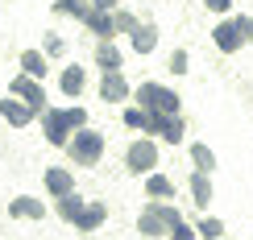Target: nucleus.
<instances>
[{"instance_id":"nucleus-1","label":"nucleus","mask_w":253,"mask_h":240,"mask_svg":"<svg viewBox=\"0 0 253 240\" xmlns=\"http://www.w3.org/2000/svg\"><path fill=\"white\" fill-rule=\"evenodd\" d=\"M83 124H87V108H83V103L46 108L42 112V137H46V145H54V149H67V141L75 137Z\"/></svg>"},{"instance_id":"nucleus-2","label":"nucleus","mask_w":253,"mask_h":240,"mask_svg":"<svg viewBox=\"0 0 253 240\" xmlns=\"http://www.w3.org/2000/svg\"><path fill=\"white\" fill-rule=\"evenodd\" d=\"M104 149H108V137H104L100 129H91V124H83L75 137L67 141V158H71V166H79V170H96Z\"/></svg>"},{"instance_id":"nucleus-3","label":"nucleus","mask_w":253,"mask_h":240,"mask_svg":"<svg viewBox=\"0 0 253 240\" xmlns=\"http://www.w3.org/2000/svg\"><path fill=\"white\" fill-rule=\"evenodd\" d=\"M183 220V211H178L174 203H158V199H150L141 207V215H137V232L141 236H170V228Z\"/></svg>"},{"instance_id":"nucleus-4","label":"nucleus","mask_w":253,"mask_h":240,"mask_svg":"<svg viewBox=\"0 0 253 240\" xmlns=\"http://www.w3.org/2000/svg\"><path fill=\"white\" fill-rule=\"evenodd\" d=\"M133 96H137V103H141L145 112H166V116H178V112H183V96H178L174 87H166V83L145 79Z\"/></svg>"},{"instance_id":"nucleus-5","label":"nucleus","mask_w":253,"mask_h":240,"mask_svg":"<svg viewBox=\"0 0 253 240\" xmlns=\"http://www.w3.org/2000/svg\"><path fill=\"white\" fill-rule=\"evenodd\" d=\"M125 170L137 174V178L158 170V141L150 137V133H141V137L129 141V149H125Z\"/></svg>"},{"instance_id":"nucleus-6","label":"nucleus","mask_w":253,"mask_h":240,"mask_svg":"<svg viewBox=\"0 0 253 240\" xmlns=\"http://www.w3.org/2000/svg\"><path fill=\"white\" fill-rule=\"evenodd\" d=\"M141 133H150V137H162L166 145H178L187 137V124L183 116H166V112H145V129Z\"/></svg>"},{"instance_id":"nucleus-7","label":"nucleus","mask_w":253,"mask_h":240,"mask_svg":"<svg viewBox=\"0 0 253 240\" xmlns=\"http://www.w3.org/2000/svg\"><path fill=\"white\" fill-rule=\"evenodd\" d=\"M38 116H42V112L34 108V103H25L21 96H4V100H0V120H4L8 129H29Z\"/></svg>"},{"instance_id":"nucleus-8","label":"nucleus","mask_w":253,"mask_h":240,"mask_svg":"<svg viewBox=\"0 0 253 240\" xmlns=\"http://www.w3.org/2000/svg\"><path fill=\"white\" fill-rule=\"evenodd\" d=\"M8 96H21L25 103H34L38 112H46V108H50V100H46V87H42V79H34V75H25V70H21V75H13V79H8Z\"/></svg>"},{"instance_id":"nucleus-9","label":"nucleus","mask_w":253,"mask_h":240,"mask_svg":"<svg viewBox=\"0 0 253 240\" xmlns=\"http://www.w3.org/2000/svg\"><path fill=\"white\" fill-rule=\"evenodd\" d=\"M208 37H212V46L220 50V54H237L241 46H249L245 34L237 29V21H233V17H220L216 25H212V34H208Z\"/></svg>"},{"instance_id":"nucleus-10","label":"nucleus","mask_w":253,"mask_h":240,"mask_svg":"<svg viewBox=\"0 0 253 240\" xmlns=\"http://www.w3.org/2000/svg\"><path fill=\"white\" fill-rule=\"evenodd\" d=\"M42 186H46L50 199H62V195L79 191L75 186V170H67V166H46V170H42Z\"/></svg>"},{"instance_id":"nucleus-11","label":"nucleus","mask_w":253,"mask_h":240,"mask_svg":"<svg viewBox=\"0 0 253 240\" xmlns=\"http://www.w3.org/2000/svg\"><path fill=\"white\" fill-rule=\"evenodd\" d=\"M100 100L104 103H125V100H129L133 96V87H129V79H125L121 75V70H104V75H100Z\"/></svg>"},{"instance_id":"nucleus-12","label":"nucleus","mask_w":253,"mask_h":240,"mask_svg":"<svg viewBox=\"0 0 253 240\" xmlns=\"http://www.w3.org/2000/svg\"><path fill=\"white\" fill-rule=\"evenodd\" d=\"M104 220H108V203H104V199H87V203H83V211H79V220L71 224V228L83 232V236H91V232H100V228H104Z\"/></svg>"},{"instance_id":"nucleus-13","label":"nucleus","mask_w":253,"mask_h":240,"mask_svg":"<svg viewBox=\"0 0 253 240\" xmlns=\"http://www.w3.org/2000/svg\"><path fill=\"white\" fill-rule=\"evenodd\" d=\"M50 207L38 199V195H17V199H8V220H46Z\"/></svg>"},{"instance_id":"nucleus-14","label":"nucleus","mask_w":253,"mask_h":240,"mask_svg":"<svg viewBox=\"0 0 253 240\" xmlns=\"http://www.w3.org/2000/svg\"><path fill=\"white\" fill-rule=\"evenodd\" d=\"M187 191H191V203L199 207V211H208L216 199V186H212V174L204 170H191V178H187Z\"/></svg>"},{"instance_id":"nucleus-15","label":"nucleus","mask_w":253,"mask_h":240,"mask_svg":"<svg viewBox=\"0 0 253 240\" xmlns=\"http://www.w3.org/2000/svg\"><path fill=\"white\" fill-rule=\"evenodd\" d=\"M87 34H96V37H117V17H112V8H96L91 4V13L79 21Z\"/></svg>"},{"instance_id":"nucleus-16","label":"nucleus","mask_w":253,"mask_h":240,"mask_svg":"<svg viewBox=\"0 0 253 240\" xmlns=\"http://www.w3.org/2000/svg\"><path fill=\"white\" fill-rule=\"evenodd\" d=\"M58 87H62V96H67V100H79L83 87H87V70H83L79 62H67V67L58 70Z\"/></svg>"},{"instance_id":"nucleus-17","label":"nucleus","mask_w":253,"mask_h":240,"mask_svg":"<svg viewBox=\"0 0 253 240\" xmlns=\"http://www.w3.org/2000/svg\"><path fill=\"white\" fill-rule=\"evenodd\" d=\"M129 46H133V54L150 58L154 50H158V25H154V21H141V25L129 34Z\"/></svg>"},{"instance_id":"nucleus-18","label":"nucleus","mask_w":253,"mask_h":240,"mask_svg":"<svg viewBox=\"0 0 253 240\" xmlns=\"http://www.w3.org/2000/svg\"><path fill=\"white\" fill-rule=\"evenodd\" d=\"M174 178L170 174H162V170H154V174H145V195L150 199H158V203H174Z\"/></svg>"},{"instance_id":"nucleus-19","label":"nucleus","mask_w":253,"mask_h":240,"mask_svg":"<svg viewBox=\"0 0 253 240\" xmlns=\"http://www.w3.org/2000/svg\"><path fill=\"white\" fill-rule=\"evenodd\" d=\"M21 70L46 83V75H50V54H46L42 46H34V50H21Z\"/></svg>"},{"instance_id":"nucleus-20","label":"nucleus","mask_w":253,"mask_h":240,"mask_svg":"<svg viewBox=\"0 0 253 240\" xmlns=\"http://www.w3.org/2000/svg\"><path fill=\"white\" fill-rule=\"evenodd\" d=\"M96 67L100 70H121L125 67V54H121V46L112 37H100L96 41Z\"/></svg>"},{"instance_id":"nucleus-21","label":"nucleus","mask_w":253,"mask_h":240,"mask_svg":"<svg viewBox=\"0 0 253 240\" xmlns=\"http://www.w3.org/2000/svg\"><path fill=\"white\" fill-rule=\"evenodd\" d=\"M187 158H191V170H204V174H216V153L208 141H191V149H187Z\"/></svg>"},{"instance_id":"nucleus-22","label":"nucleus","mask_w":253,"mask_h":240,"mask_svg":"<svg viewBox=\"0 0 253 240\" xmlns=\"http://www.w3.org/2000/svg\"><path fill=\"white\" fill-rule=\"evenodd\" d=\"M83 203H87V199H83L79 191H71V195H62V199H54V215L62 224H75L79 211H83Z\"/></svg>"},{"instance_id":"nucleus-23","label":"nucleus","mask_w":253,"mask_h":240,"mask_svg":"<svg viewBox=\"0 0 253 240\" xmlns=\"http://www.w3.org/2000/svg\"><path fill=\"white\" fill-rule=\"evenodd\" d=\"M54 17H75V21H83L91 13V0H54Z\"/></svg>"},{"instance_id":"nucleus-24","label":"nucleus","mask_w":253,"mask_h":240,"mask_svg":"<svg viewBox=\"0 0 253 240\" xmlns=\"http://www.w3.org/2000/svg\"><path fill=\"white\" fill-rule=\"evenodd\" d=\"M195 232H199V240H220V236H224V220H216V215H199V220H195Z\"/></svg>"},{"instance_id":"nucleus-25","label":"nucleus","mask_w":253,"mask_h":240,"mask_svg":"<svg viewBox=\"0 0 253 240\" xmlns=\"http://www.w3.org/2000/svg\"><path fill=\"white\" fill-rule=\"evenodd\" d=\"M121 124H125V129H133V133H141L145 129V108H141V103H129V108L121 112Z\"/></svg>"},{"instance_id":"nucleus-26","label":"nucleus","mask_w":253,"mask_h":240,"mask_svg":"<svg viewBox=\"0 0 253 240\" xmlns=\"http://www.w3.org/2000/svg\"><path fill=\"white\" fill-rule=\"evenodd\" d=\"M166 70H174V75H187V70H191V54H187L183 46H174V50H170V58H166Z\"/></svg>"},{"instance_id":"nucleus-27","label":"nucleus","mask_w":253,"mask_h":240,"mask_svg":"<svg viewBox=\"0 0 253 240\" xmlns=\"http://www.w3.org/2000/svg\"><path fill=\"white\" fill-rule=\"evenodd\" d=\"M42 50H46L50 58H62V54H67V41H62V34L50 29V34H42Z\"/></svg>"},{"instance_id":"nucleus-28","label":"nucleus","mask_w":253,"mask_h":240,"mask_svg":"<svg viewBox=\"0 0 253 240\" xmlns=\"http://www.w3.org/2000/svg\"><path fill=\"white\" fill-rule=\"evenodd\" d=\"M112 17H117V34H133V29L141 25V21H137L129 8H112Z\"/></svg>"},{"instance_id":"nucleus-29","label":"nucleus","mask_w":253,"mask_h":240,"mask_svg":"<svg viewBox=\"0 0 253 240\" xmlns=\"http://www.w3.org/2000/svg\"><path fill=\"white\" fill-rule=\"evenodd\" d=\"M166 240H199V232H195V224H187V220H178L174 228H170V236Z\"/></svg>"},{"instance_id":"nucleus-30","label":"nucleus","mask_w":253,"mask_h":240,"mask_svg":"<svg viewBox=\"0 0 253 240\" xmlns=\"http://www.w3.org/2000/svg\"><path fill=\"white\" fill-rule=\"evenodd\" d=\"M233 4H237V0H204V8L216 13V17H233Z\"/></svg>"},{"instance_id":"nucleus-31","label":"nucleus","mask_w":253,"mask_h":240,"mask_svg":"<svg viewBox=\"0 0 253 240\" xmlns=\"http://www.w3.org/2000/svg\"><path fill=\"white\" fill-rule=\"evenodd\" d=\"M233 21H237L241 34H245V41H253V17H249V13H233Z\"/></svg>"},{"instance_id":"nucleus-32","label":"nucleus","mask_w":253,"mask_h":240,"mask_svg":"<svg viewBox=\"0 0 253 240\" xmlns=\"http://www.w3.org/2000/svg\"><path fill=\"white\" fill-rule=\"evenodd\" d=\"M96 8H121V0H91Z\"/></svg>"}]
</instances>
